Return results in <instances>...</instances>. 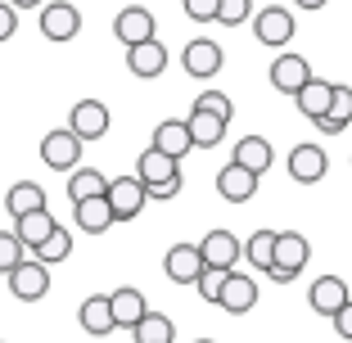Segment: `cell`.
<instances>
[{
    "mask_svg": "<svg viewBox=\"0 0 352 343\" xmlns=\"http://www.w3.org/2000/svg\"><path fill=\"white\" fill-rule=\"evenodd\" d=\"M307 258H311V244L298 235V230H280L276 235V262H271V280L276 285H289V280H298L302 276V267H307Z\"/></svg>",
    "mask_w": 352,
    "mask_h": 343,
    "instance_id": "cell-1",
    "label": "cell"
},
{
    "mask_svg": "<svg viewBox=\"0 0 352 343\" xmlns=\"http://www.w3.org/2000/svg\"><path fill=\"white\" fill-rule=\"evenodd\" d=\"M5 280H10V294L19 302H41L45 294H50V267H45L41 258H23Z\"/></svg>",
    "mask_w": 352,
    "mask_h": 343,
    "instance_id": "cell-2",
    "label": "cell"
},
{
    "mask_svg": "<svg viewBox=\"0 0 352 343\" xmlns=\"http://www.w3.org/2000/svg\"><path fill=\"white\" fill-rule=\"evenodd\" d=\"M82 135L73 131V126H59V131H50L41 140V163L54 167V172H77V163H82Z\"/></svg>",
    "mask_w": 352,
    "mask_h": 343,
    "instance_id": "cell-3",
    "label": "cell"
},
{
    "mask_svg": "<svg viewBox=\"0 0 352 343\" xmlns=\"http://www.w3.org/2000/svg\"><path fill=\"white\" fill-rule=\"evenodd\" d=\"M77 32H82V10L68 5V0H45L41 10V36L45 41H73Z\"/></svg>",
    "mask_w": 352,
    "mask_h": 343,
    "instance_id": "cell-4",
    "label": "cell"
},
{
    "mask_svg": "<svg viewBox=\"0 0 352 343\" xmlns=\"http://www.w3.org/2000/svg\"><path fill=\"white\" fill-rule=\"evenodd\" d=\"M294 14L285 10V5H267L262 14H253V36H258L262 45H271V50H280V45L294 41Z\"/></svg>",
    "mask_w": 352,
    "mask_h": 343,
    "instance_id": "cell-5",
    "label": "cell"
},
{
    "mask_svg": "<svg viewBox=\"0 0 352 343\" xmlns=\"http://www.w3.org/2000/svg\"><path fill=\"white\" fill-rule=\"evenodd\" d=\"M163 271H167L172 285H199V276L208 271L204 249H199V244H172L167 258H163Z\"/></svg>",
    "mask_w": 352,
    "mask_h": 343,
    "instance_id": "cell-6",
    "label": "cell"
},
{
    "mask_svg": "<svg viewBox=\"0 0 352 343\" xmlns=\"http://www.w3.org/2000/svg\"><path fill=\"white\" fill-rule=\"evenodd\" d=\"M221 63H226V54H221L217 41H208V36H199V41H190L186 50H181V68H186L190 77H199V82L217 77Z\"/></svg>",
    "mask_w": 352,
    "mask_h": 343,
    "instance_id": "cell-7",
    "label": "cell"
},
{
    "mask_svg": "<svg viewBox=\"0 0 352 343\" xmlns=\"http://www.w3.org/2000/svg\"><path fill=\"white\" fill-rule=\"evenodd\" d=\"M113 36L131 50V45H140V41H154L158 32H154V14L145 10V5H126V10H118V19H113Z\"/></svg>",
    "mask_w": 352,
    "mask_h": 343,
    "instance_id": "cell-8",
    "label": "cell"
},
{
    "mask_svg": "<svg viewBox=\"0 0 352 343\" xmlns=\"http://www.w3.org/2000/svg\"><path fill=\"white\" fill-rule=\"evenodd\" d=\"M217 195L226 199V203H249V199L258 195V172H249L244 163L230 158V163L217 172Z\"/></svg>",
    "mask_w": 352,
    "mask_h": 343,
    "instance_id": "cell-9",
    "label": "cell"
},
{
    "mask_svg": "<svg viewBox=\"0 0 352 343\" xmlns=\"http://www.w3.org/2000/svg\"><path fill=\"white\" fill-rule=\"evenodd\" d=\"M109 203H113L118 221H131V217H140V208L149 203V190H145V181H140V177H118L113 186H109Z\"/></svg>",
    "mask_w": 352,
    "mask_h": 343,
    "instance_id": "cell-10",
    "label": "cell"
},
{
    "mask_svg": "<svg viewBox=\"0 0 352 343\" xmlns=\"http://www.w3.org/2000/svg\"><path fill=\"white\" fill-rule=\"evenodd\" d=\"M73 221H77L82 235H104V230H113L118 212H113V203H109V195H95V199L73 203Z\"/></svg>",
    "mask_w": 352,
    "mask_h": 343,
    "instance_id": "cell-11",
    "label": "cell"
},
{
    "mask_svg": "<svg viewBox=\"0 0 352 343\" xmlns=\"http://www.w3.org/2000/svg\"><path fill=\"white\" fill-rule=\"evenodd\" d=\"M253 302H258V280L253 276H244V271H230L226 276V285H221V312H230V316H244V312H253Z\"/></svg>",
    "mask_w": 352,
    "mask_h": 343,
    "instance_id": "cell-12",
    "label": "cell"
},
{
    "mask_svg": "<svg viewBox=\"0 0 352 343\" xmlns=\"http://www.w3.org/2000/svg\"><path fill=\"white\" fill-rule=\"evenodd\" d=\"M199 249H204L208 267H226V271H235V262L244 258V244L235 239V230H208L199 239Z\"/></svg>",
    "mask_w": 352,
    "mask_h": 343,
    "instance_id": "cell-13",
    "label": "cell"
},
{
    "mask_svg": "<svg viewBox=\"0 0 352 343\" xmlns=\"http://www.w3.org/2000/svg\"><path fill=\"white\" fill-rule=\"evenodd\" d=\"M307 82H311V63L302 59V54H280V59L271 63V86H276L280 95H298Z\"/></svg>",
    "mask_w": 352,
    "mask_h": 343,
    "instance_id": "cell-14",
    "label": "cell"
},
{
    "mask_svg": "<svg viewBox=\"0 0 352 343\" xmlns=\"http://www.w3.org/2000/svg\"><path fill=\"white\" fill-rule=\"evenodd\" d=\"M77 321H82L86 334H95V339H104V334L118 330V316H113V298L109 294H91V298L77 307Z\"/></svg>",
    "mask_w": 352,
    "mask_h": 343,
    "instance_id": "cell-15",
    "label": "cell"
},
{
    "mask_svg": "<svg viewBox=\"0 0 352 343\" xmlns=\"http://www.w3.org/2000/svg\"><path fill=\"white\" fill-rule=\"evenodd\" d=\"M325 167H330V158H325L321 145H294L289 149V177L298 186H316L325 177Z\"/></svg>",
    "mask_w": 352,
    "mask_h": 343,
    "instance_id": "cell-16",
    "label": "cell"
},
{
    "mask_svg": "<svg viewBox=\"0 0 352 343\" xmlns=\"http://www.w3.org/2000/svg\"><path fill=\"white\" fill-rule=\"evenodd\" d=\"M135 177L145 181V190L163 186V181H176V177H181V158H172V154H163V149L149 145L145 154L135 158Z\"/></svg>",
    "mask_w": 352,
    "mask_h": 343,
    "instance_id": "cell-17",
    "label": "cell"
},
{
    "mask_svg": "<svg viewBox=\"0 0 352 343\" xmlns=\"http://www.w3.org/2000/svg\"><path fill=\"white\" fill-rule=\"evenodd\" d=\"M348 298H352V294H348V285H343V276H321V280L307 289L311 312H316V316H330V321H334V312H339Z\"/></svg>",
    "mask_w": 352,
    "mask_h": 343,
    "instance_id": "cell-18",
    "label": "cell"
},
{
    "mask_svg": "<svg viewBox=\"0 0 352 343\" xmlns=\"http://www.w3.org/2000/svg\"><path fill=\"white\" fill-rule=\"evenodd\" d=\"M68 126H73L82 140H100V135H109V109H104L100 100H82V104H73V113H68Z\"/></svg>",
    "mask_w": 352,
    "mask_h": 343,
    "instance_id": "cell-19",
    "label": "cell"
},
{
    "mask_svg": "<svg viewBox=\"0 0 352 343\" xmlns=\"http://www.w3.org/2000/svg\"><path fill=\"white\" fill-rule=\"evenodd\" d=\"M294 104H298V113L307 118V122H321V118L330 113V104H334V82H321V77H311V82L302 86L298 95H294Z\"/></svg>",
    "mask_w": 352,
    "mask_h": 343,
    "instance_id": "cell-20",
    "label": "cell"
},
{
    "mask_svg": "<svg viewBox=\"0 0 352 343\" xmlns=\"http://www.w3.org/2000/svg\"><path fill=\"white\" fill-rule=\"evenodd\" d=\"M109 298H113V316H118V330H135V325L145 321L149 302H145V294L135 289V285H122V289H113V294H109Z\"/></svg>",
    "mask_w": 352,
    "mask_h": 343,
    "instance_id": "cell-21",
    "label": "cell"
},
{
    "mask_svg": "<svg viewBox=\"0 0 352 343\" xmlns=\"http://www.w3.org/2000/svg\"><path fill=\"white\" fill-rule=\"evenodd\" d=\"M54 230H59V221L50 217V208H36V212H23V217H14V235H19L28 249H41Z\"/></svg>",
    "mask_w": 352,
    "mask_h": 343,
    "instance_id": "cell-22",
    "label": "cell"
},
{
    "mask_svg": "<svg viewBox=\"0 0 352 343\" xmlns=\"http://www.w3.org/2000/svg\"><path fill=\"white\" fill-rule=\"evenodd\" d=\"M154 149H163V154H172V158H186L190 149H195L190 122H181V118H167V122H158V126H154Z\"/></svg>",
    "mask_w": 352,
    "mask_h": 343,
    "instance_id": "cell-23",
    "label": "cell"
},
{
    "mask_svg": "<svg viewBox=\"0 0 352 343\" xmlns=\"http://www.w3.org/2000/svg\"><path fill=\"white\" fill-rule=\"evenodd\" d=\"M126 68H131L135 77H163V68H167V50L158 45V36L154 41H140V45H131L126 50Z\"/></svg>",
    "mask_w": 352,
    "mask_h": 343,
    "instance_id": "cell-24",
    "label": "cell"
},
{
    "mask_svg": "<svg viewBox=\"0 0 352 343\" xmlns=\"http://www.w3.org/2000/svg\"><path fill=\"white\" fill-rule=\"evenodd\" d=\"M226 118L208 113V109H190V135H195V149H217L226 140Z\"/></svg>",
    "mask_w": 352,
    "mask_h": 343,
    "instance_id": "cell-25",
    "label": "cell"
},
{
    "mask_svg": "<svg viewBox=\"0 0 352 343\" xmlns=\"http://www.w3.org/2000/svg\"><path fill=\"white\" fill-rule=\"evenodd\" d=\"M36 208H45V190L36 181H14L5 190V212L10 217H23V212H36Z\"/></svg>",
    "mask_w": 352,
    "mask_h": 343,
    "instance_id": "cell-26",
    "label": "cell"
},
{
    "mask_svg": "<svg viewBox=\"0 0 352 343\" xmlns=\"http://www.w3.org/2000/svg\"><path fill=\"white\" fill-rule=\"evenodd\" d=\"M109 186H113V181L104 177V172H95V167H77V172H68V199H73V203L95 199V195H109Z\"/></svg>",
    "mask_w": 352,
    "mask_h": 343,
    "instance_id": "cell-27",
    "label": "cell"
},
{
    "mask_svg": "<svg viewBox=\"0 0 352 343\" xmlns=\"http://www.w3.org/2000/svg\"><path fill=\"white\" fill-rule=\"evenodd\" d=\"M230 158H235V163H244L249 172H258V177H262V172L271 167V158H276V154H271V140H262V135H244V140L235 145V154H230Z\"/></svg>",
    "mask_w": 352,
    "mask_h": 343,
    "instance_id": "cell-28",
    "label": "cell"
},
{
    "mask_svg": "<svg viewBox=\"0 0 352 343\" xmlns=\"http://www.w3.org/2000/svg\"><path fill=\"white\" fill-rule=\"evenodd\" d=\"M348 122H352V86L334 82V104H330V113H325V118H321L316 126H321L325 135H339V131H343Z\"/></svg>",
    "mask_w": 352,
    "mask_h": 343,
    "instance_id": "cell-29",
    "label": "cell"
},
{
    "mask_svg": "<svg viewBox=\"0 0 352 343\" xmlns=\"http://www.w3.org/2000/svg\"><path fill=\"white\" fill-rule=\"evenodd\" d=\"M135 343H172L176 339V325H172V316H163V312H154V307H149L145 312V321L135 325Z\"/></svg>",
    "mask_w": 352,
    "mask_h": 343,
    "instance_id": "cell-30",
    "label": "cell"
},
{
    "mask_svg": "<svg viewBox=\"0 0 352 343\" xmlns=\"http://www.w3.org/2000/svg\"><path fill=\"white\" fill-rule=\"evenodd\" d=\"M276 235H280V230H253V235H249V244H244L249 267L271 271V262H276Z\"/></svg>",
    "mask_w": 352,
    "mask_h": 343,
    "instance_id": "cell-31",
    "label": "cell"
},
{
    "mask_svg": "<svg viewBox=\"0 0 352 343\" xmlns=\"http://www.w3.org/2000/svg\"><path fill=\"white\" fill-rule=\"evenodd\" d=\"M32 253H36V258H41L45 267H54V262H63L68 253H73V235H68V230L59 226V230H54V235L41 244V249H32Z\"/></svg>",
    "mask_w": 352,
    "mask_h": 343,
    "instance_id": "cell-32",
    "label": "cell"
},
{
    "mask_svg": "<svg viewBox=\"0 0 352 343\" xmlns=\"http://www.w3.org/2000/svg\"><path fill=\"white\" fill-rule=\"evenodd\" d=\"M23 249H28V244H23L14 230H0V276H10V271L23 262Z\"/></svg>",
    "mask_w": 352,
    "mask_h": 343,
    "instance_id": "cell-33",
    "label": "cell"
},
{
    "mask_svg": "<svg viewBox=\"0 0 352 343\" xmlns=\"http://www.w3.org/2000/svg\"><path fill=\"white\" fill-rule=\"evenodd\" d=\"M226 276H230L226 267H208L204 276H199V285H195V289L204 294V302H221V285H226Z\"/></svg>",
    "mask_w": 352,
    "mask_h": 343,
    "instance_id": "cell-34",
    "label": "cell"
},
{
    "mask_svg": "<svg viewBox=\"0 0 352 343\" xmlns=\"http://www.w3.org/2000/svg\"><path fill=\"white\" fill-rule=\"evenodd\" d=\"M195 109H208V113H217V118H235V104H230L221 91H199V100H195Z\"/></svg>",
    "mask_w": 352,
    "mask_h": 343,
    "instance_id": "cell-35",
    "label": "cell"
},
{
    "mask_svg": "<svg viewBox=\"0 0 352 343\" xmlns=\"http://www.w3.org/2000/svg\"><path fill=\"white\" fill-rule=\"evenodd\" d=\"M244 19H253V0H221L217 23H226V27H239Z\"/></svg>",
    "mask_w": 352,
    "mask_h": 343,
    "instance_id": "cell-36",
    "label": "cell"
},
{
    "mask_svg": "<svg viewBox=\"0 0 352 343\" xmlns=\"http://www.w3.org/2000/svg\"><path fill=\"white\" fill-rule=\"evenodd\" d=\"M186 5V14L195 23H217V14H221V0H181Z\"/></svg>",
    "mask_w": 352,
    "mask_h": 343,
    "instance_id": "cell-37",
    "label": "cell"
},
{
    "mask_svg": "<svg viewBox=\"0 0 352 343\" xmlns=\"http://www.w3.org/2000/svg\"><path fill=\"white\" fill-rule=\"evenodd\" d=\"M14 32H19V14H14L10 0H0V41H10Z\"/></svg>",
    "mask_w": 352,
    "mask_h": 343,
    "instance_id": "cell-38",
    "label": "cell"
},
{
    "mask_svg": "<svg viewBox=\"0 0 352 343\" xmlns=\"http://www.w3.org/2000/svg\"><path fill=\"white\" fill-rule=\"evenodd\" d=\"M334 334H339V339H348V343H352V298L343 302L339 312H334Z\"/></svg>",
    "mask_w": 352,
    "mask_h": 343,
    "instance_id": "cell-39",
    "label": "cell"
},
{
    "mask_svg": "<svg viewBox=\"0 0 352 343\" xmlns=\"http://www.w3.org/2000/svg\"><path fill=\"white\" fill-rule=\"evenodd\" d=\"M176 195H181V177L163 181V186H149V199H176Z\"/></svg>",
    "mask_w": 352,
    "mask_h": 343,
    "instance_id": "cell-40",
    "label": "cell"
},
{
    "mask_svg": "<svg viewBox=\"0 0 352 343\" xmlns=\"http://www.w3.org/2000/svg\"><path fill=\"white\" fill-rule=\"evenodd\" d=\"M14 10H36V5H45V0H10Z\"/></svg>",
    "mask_w": 352,
    "mask_h": 343,
    "instance_id": "cell-41",
    "label": "cell"
},
{
    "mask_svg": "<svg viewBox=\"0 0 352 343\" xmlns=\"http://www.w3.org/2000/svg\"><path fill=\"white\" fill-rule=\"evenodd\" d=\"M294 5H298V10H321L325 0H294Z\"/></svg>",
    "mask_w": 352,
    "mask_h": 343,
    "instance_id": "cell-42",
    "label": "cell"
},
{
    "mask_svg": "<svg viewBox=\"0 0 352 343\" xmlns=\"http://www.w3.org/2000/svg\"><path fill=\"white\" fill-rule=\"evenodd\" d=\"M195 343H212V339H195Z\"/></svg>",
    "mask_w": 352,
    "mask_h": 343,
    "instance_id": "cell-43",
    "label": "cell"
}]
</instances>
